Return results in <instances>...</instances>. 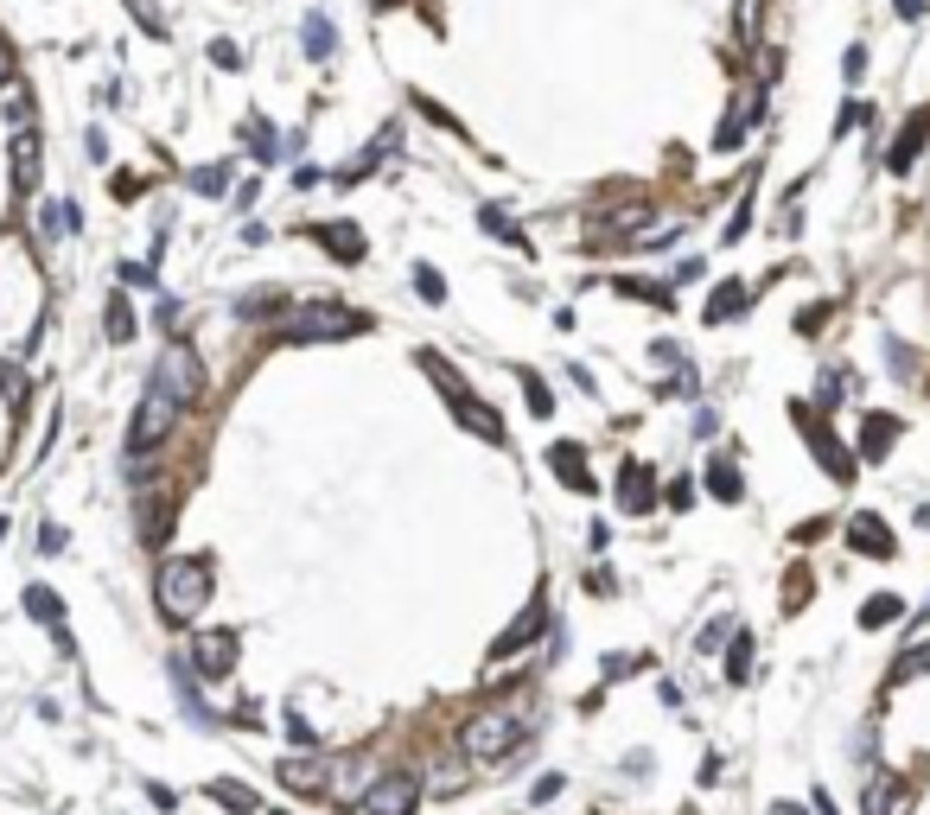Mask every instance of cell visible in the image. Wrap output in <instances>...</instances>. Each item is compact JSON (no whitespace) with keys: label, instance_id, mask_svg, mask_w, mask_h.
Instances as JSON below:
<instances>
[{"label":"cell","instance_id":"1","mask_svg":"<svg viewBox=\"0 0 930 815\" xmlns=\"http://www.w3.org/2000/svg\"><path fill=\"white\" fill-rule=\"evenodd\" d=\"M153 599H160L166 624H192L211 605V554H172V561H160Z\"/></svg>","mask_w":930,"mask_h":815},{"label":"cell","instance_id":"2","mask_svg":"<svg viewBox=\"0 0 930 815\" xmlns=\"http://www.w3.org/2000/svg\"><path fill=\"white\" fill-rule=\"evenodd\" d=\"M523 733H529V714L523 707H478L472 720L459 726V758L465 765H491V758H504V752H516L523 745Z\"/></svg>","mask_w":930,"mask_h":815},{"label":"cell","instance_id":"3","mask_svg":"<svg viewBox=\"0 0 930 815\" xmlns=\"http://www.w3.org/2000/svg\"><path fill=\"white\" fill-rule=\"evenodd\" d=\"M357 332H370V319H364V312H351V306H338V300L300 306V312H287V319L274 325V338H281V344H325V338H357Z\"/></svg>","mask_w":930,"mask_h":815},{"label":"cell","instance_id":"4","mask_svg":"<svg viewBox=\"0 0 930 815\" xmlns=\"http://www.w3.org/2000/svg\"><path fill=\"white\" fill-rule=\"evenodd\" d=\"M153 395H166L172 408H198L204 395V363L192 344H166L160 363H153Z\"/></svg>","mask_w":930,"mask_h":815},{"label":"cell","instance_id":"5","mask_svg":"<svg viewBox=\"0 0 930 815\" xmlns=\"http://www.w3.org/2000/svg\"><path fill=\"white\" fill-rule=\"evenodd\" d=\"M364 809H370V815H415V809H421V777L408 771V765L383 771V777H376V784H370Z\"/></svg>","mask_w":930,"mask_h":815},{"label":"cell","instance_id":"6","mask_svg":"<svg viewBox=\"0 0 930 815\" xmlns=\"http://www.w3.org/2000/svg\"><path fill=\"white\" fill-rule=\"evenodd\" d=\"M376 777H383V771H376V752H370V745H364V752L338 758V765L325 771V790H332V803H364Z\"/></svg>","mask_w":930,"mask_h":815},{"label":"cell","instance_id":"7","mask_svg":"<svg viewBox=\"0 0 930 815\" xmlns=\"http://www.w3.org/2000/svg\"><path fill=\"white\" fill-rule=\"evenodd\" d=\"M172 421H179V408H172L166 395H153V389H147V402L134 408V421H128V453H134V459L153 453V446H160L166 433H172Z\"/></svg>","mask_w":930,"mask_h":815},{"label":"cell","instance_id":"8","mask_svg":"<svg viewBox=\"0 0 930 815\" xmlns=\"http://www.w3.org/2000/svg\"><path fill=\"white\" fill-rule=\"evenodd\" d=\"M797 427H803V440L816 446V465H822V472H829L835 484H848V478H854V453H848V446H841L835 433L816 421V414H809V402H797Z\"/></svg>","mask_w":930,"mask_h":815},{"label":"cell","instance_id":"9","mask_svg":"<svg viewBox=\"0 0 930 815\" xmlns=\"http://www.w3.org/2000/svg\"><path fill=\"white\" fill-rule=\"evenodd\" d=\"M236 631H198V644H192V663H198V675L204 682H223V675L236 669Z\"/></svg>","mask_w":930,"mask_h":815},{"label":"cell","instance_id":"10","mask_svg":"<svg viewBox=\"0 0 930 815\" xmlns=\"http://www.w3.org/2000/svg\"><path fill=\"white\" fill-rule=\"evenodd\" d=\"M421 370H427V383H434V389L446 395V408H453V414H459V421H465V414H472V408H478V395H472V389H465V376H459V370H453V363H446L440 351H421Z\"/></svg>","mask_w":930,"mask_h":815},{"label":"cell","instance_id":"11","mask_svg":"<svg viewBox=\"0 0 930 815\" xmlns=\"http://www.w3.org/2000/svg\"><path fill=\"white\" fill-rule=\"evenodd\" d=\"M848 548H854V554H867V561H892V554H899V535H892L873 510H854V523H848Z\"/></svg>","mask_w":930,"mask_h":815},{"label":"cell","instance_id":"12","mask_svg":"<svg viewBox=\"0 0 930 815\" xmlns=\"http://www.w3.org/2000/svg\"><path fill=\"white\" fill-rule=\"evenodd\" d=\"M542 631H548V599H536V605H529V612H523V618H516V624H510V631H504V637H497V644H491V663H510V656H516V650H529V644H542Z\"/></svg>","mask_w":930,"mask_h":815},{"label":"cell","instance_id":"13","mask_svg":"<svg viewBox=\"0 0 930 815\" xmlns=\"http://www.w3.org/2000/svg\"><path fill=\"white\" fill-rule=\"evenodd\" d=\"M618 504H625L631 516H650V510H657V472L625 459V472H618Z\"/></svg>","mask_w":930,"mask_h":815},{"label":"cell","instance_id":"14","mask_svg":"<svg viewBox=\"0 0 930 815\" xmlns=\"http://www.w3.org/2000/svg\"><path fill=\"white\" fill-rule=\"evenodd\" d=\"M924 141H930V102L899 128V141L886 147V166H892V172H911V166H918V153H924Z\"/></svg>","mask_w":930,"mask_h":815},{"label":"cell","instance_id":"15","mask_svg":"<svg viewBox=\"0 0 930 815\" xmlns=\"http://www.w3.org/2000/svg\"><path fill=\"white\" fill-rule=\"evenodd\" d=\"M313 242L319 249H332V262H364V230L357 223H313Z\"/></svg>","mask_w":930,"mask_h":815},{"label":"cell","instance_id":"16","mask_svg":"<svg viewBox=\"0 0 930 815\" xmlns=\"http://www.w3.org/2000/svg\"><path fill=\"white\" fill-rule=\"evenodd\" d=\"M548 465H555V478L567 484V491H580V497L593 491V472H587V453H580L574 440H555V446H548Z\"/></svg>","mask_w":930,"mask_h":815},{"label":"cell","instance_id":"17","mask_svg":"<svg viewBox=\"0 0 930 815\" xmlns=\"http://www.w3.org/2000/svg\"><path fill=\"white\" fill-rule=\"evenodd\" d=\"M7 153H13V192L26 198L32 185H39V134H32V128H20V134H13V147H7Z\"/></svg>","mask_w":930,"mask_h":815},{"label":"cell","instance_id":"18","mask_svg":"<svg viewBox=\"0 0 930 815\" xmlns=\"http://www.w3.org/2000/svg\"><path fill=\"white\" fill-rule=\"evenodd\" d=\"M612 293H618V300H644V306H657V312H676V287H663V281H637V274H618Z\"/></svg>","mask_w":930,"mask_h":815},{"label":"cell","instance_id":"19","mask_svg":"<svg viewBox=\"0 0 930 815\" xmlns=\"http://www.w3.org/2000/svg\"><path fill=\"white\" fill-rule=\"evenodd\" d=\"M204 796H211L217 809H230V815H255V809H262V796H255L249 784H236V777H211Z\"/></svg>","mask_w":930,"mask_h":815},{"label":"cell","instance_id":"20","mask_svg":"<svg viewBox=\"0 0 930 815\" xmlns=\"http://www.w3.org/2000/svg\"><path fill=\"white\" fill-rule=\"evenodd\" d=\"M759 115H765V96H746V109H739V115H727V121L714 128V153H733L739 141H746V128H752Z\"/></svg>","mask_w":930,"mask_h":815},{"label":"cell","instance_id":"21","mask_svg":"<svg viewBox=\"0 0 930 815\" xmlns=\"http://www.w3.org/2000/svg\"><path fill=\"white\" fill-rule=\"evenodd\" d=\"M892 440H899V421H892V414H873L867 433H860V459H867V465H880V459L892 453Z\"/></svg>","mask_w":930,"mask_h":815},{"label":"cell","instance_id":"22","mask_svg":"<svg viewBox=\"0 0 930 815\" xmlns=\"http://www.w3.org/2000/svg\"><path fill=\"white\" fill-rule=\"evenodd\" d=\"M739 312H746V287H739V281H720V287L708 293V312H701V319H708V325H727V319H739Z\"/></svg>","mask_w":930,"mask_h":815},{"label":"cell","instance_id":"23","mask_svg":"<svg viewBox=\"0 0 930 815\" xmlns=\"http://www.w3.org/2000/svg\"><path fill=\"white\" fill-rule=\"evenodd\" d=\"M899 618H905L899 593H873L867 605H860V631H886V624H899Z\"/></svg>","mask_w":930,"mask_h":815},{"label":"cell","instance_id":"24","mask_svg":"<svg viewBox=\"0 0 930 815\" xmlns=\"http://www.w3.org/2000/svg\"><path fill=\"white\" fill-rule=\"evenodd\" d=\"M300 32H306V58H332V51H338V26L325 20V13H306Z\"/></svg>","mask_w":930,"mask_h":815},{"label":"cell","instance_id":"25","mask_svg":"<svg viewBox=\"0 0 930 815\" xmlns=\"http://www.w3.org/2000/svg\"><path fill=\"white\" fill-rule=\"evenodd\" d=\"M26 612L39 624H51V631H64V599L51 593V586H26Z\"/></svg>","mask_w":930,"mask_h":815},{"label":"cell","instance_id":"26","mask_svg":"<svg viewBox=\"0 0 930 815\" xmlns=\"http://www.w3.org/2000/svg\"><path fill=\"white\" fill-rule=\"evenodd\" d=\"M708 491L720 497V504H739V497H746V484H739L733 459H708Z\"/></svg>","mask_w":930,"mask_h":815},{"label":"cell","instance_id":"27","mask_svg":"<svg viewBox=\"0 0 930 815\" xmlns=\"http://www.w3.org/2000/svg\"><path fill=\"white\" fill-rule=\"evenodd\" d=\"M281 784H287V790H325V765H313V758H287V765H281Z\"/></svg>","mask_w":930,"mask_h":815},{"label":"cell","instance_id":"28","mask_svg":"<svg viewBox=\"0 0 930 815\" xmlns=\"http://www.w3.org/2000/svg\"><path fill=\"white\" fill-rule=\"evenodd\" d=\"M465 777H472V765H465V758H446L427 790H434V796H459V790H465Z\"/></svg>","mask_w":930,"mask_h":815},{"label":"cell","instance_id":"29","mask_svg":"<svg viewBox=\"0 0 930 815\" xmlns=\"http://www.w3.org/2000/svg\"><path fill=\"white\" fill-rule=\"evenodd\" d=\"M911 675H930V644H918V650H905V656H899V669L886 675V688H899V682H911Z\"/></svg>","mask_w":930,"mask_h":815},{"label":"cell","instance_id":"30","mask_svg":"<svg viewBox=\"0 0 930 815\" xmlns=\"http://www.w3.org/2000/svg\"><path fill=\"white\" fill-rule=\"evenodd\" d=\"M752 675V637L733 631V650H727V682H746Z\"/></svg>","mask_w":930,"mask_h":815},{"label":"cell","instance_id":"31","mask_svg":"<svg viewBox=\"0 0 930 815\" xmlns=\"http://www.w3.org/2000/svg\"><path fill=\"white\" fill-rule=\"evenodd\" d=\"M109 338H115V344H128V338H134V306L122 300V293L109 300Z\"/></svg>","mask_w":930,"mask_h":815},{"label":"cell","instance_id":"32","mask_svg":"<svg viewBox=\"0 0 930 815\" xmlns=\"http://www.w3.org/2000/svg\"><path fill=\"white\" fill-rule=\"evenodd\" d=\"M478 223H485L491 236H504V242H523V230H516V223H510L504 211H497V204H478Z\"/></svg>","mask_w":930,"mask_h":815},{"label":"cell","instance_id":"33","mask_svg":"<svg viewBox=\"0 0 930 815\" xmlns=\"http://www.w3.org/2000/svg\"><path fill=\"white\" fill-rule=\"evenodd\" d=\"M523 395H529V414H555V402H548V383L536 370H523Z\"/></svg>","mask_w":930,"mask_h":815},{"label":"cell","instance_id":"34","mask_svg":"<svg viewBox=\"0 0 930 815\" xmlns=\"http://www.w3.org/2000/svg\"><path fill=\"white\" fill-rule=\"evenodd\" d=\"M0 389H7V408H26V376L13 370L7 357H0Z\"/></svg>","mask_w":930,"mask_h":815},{"label":"cell","instance_id":"35","mask_svg":"<svg viewBox=\"0 0 930 815\" xmlns=\"http://www.w3.org/2000/svg\"><path fill=\"white\" fill-rule=\"evenodd\" d=\"M415 287H421V300H427V306H446V281H440V274L427 268V262L415 268Z\"/></svg>","mask_w":930,"mask_h":815},{"label":"cell","instance_id":"36","mask_svg":"<svg viewBox=\"0 0 930 815\" xmlns=\"http://www.w3.org/2000/svg\"><path fill=\"white\" fill-rule=\"evenodd\" d=\"M223 185H230V166H204V172H192V192H204V198H217Z\"/></svg>","mask_w":930,"mask_h":815},{"label":"cell","instance_id":"37","mask_svg":"<svg viewBox=\"0 0 930 815\" xmlns=\"http://www.w3.org/2000/svg\"><path fill=\"white\" fill-rule=\"evenodd\" d=\"M637 669H644V656H625V650L606 656V682H625V675H637Z\"/></svg>","mask_w":930,"mask_h":815},{"label":"cell","instance_id":"38","mask_svg":"<svg viewBox=\"0 0 930 815\" xmlns=\"http://www.w3.org/2000/svg\"><path fill=\"white\" fill-rule=\"evenodd\" d=\"M211 64H217V71H243V51H236L230 39H211Z\"/></svg>","mask_w":930,"mask_h":815},{"label":"cell","instance_id":"39","mask_svg":"<svg viewBox=\"0 0 930 815\" xmlns=\"http://www.w3.org/2000/svg\"><path fill=\"white\" fill-rule=\"evenodd\" d=\"M7 121H13V128H26V121H32V96H26V90L7 96Z\"/></svg>","mask_w":930,"mask_h":815},{"label":"cell","instance_id":"40","mask_svg":"<svg viewBox=\"0 0 930 815\" xmlns=\"http://www.w3.org/2000/svg\"><path fill=\"white\" fill-rule=\"evenodd\" d=\"M663 497H669V510H688V504H695V484H688V478H669Z\"/></svg>","mask_w":930,"mask_h":815},{"label":"cell","instance_id":"41","mask_svg":"<svg viewBox=\"0 0 930 815\" xmlns=\"http://www.w3.org/2000/svg\"><path fill=\"white\" fill-rule=\"evenodd\" d=\"M274 306H281L274 293H249V300H243V312H249V319H262V312H274Z\"/></svg>","mask_w":930,"mask_h":815},{"label":"cell","instance_id":"42","mask_svg":"<svg viewBox=\"0 0 930 815\" xmlns=\"http://www.w3.org/2000/svg\"><path fill=\"white\" fill-rule=\"evenodd\" d=\"M147 796H153V809H179V796H172L166 784H147Z\"/></svg>","mask_w":930,"mask_h":815},{"label":"cell","instance_id":"43","mask_svg":"<svg viewBox=\"0 0 930 815\" xmlns=\"http://www.w3.org/2000/svg\"><path fill=\"white\" fill-rule=\"evenodd\" d=\"M122 281H128V287H147V281H153V268H141V262H128V268H122Z\"/></svg>","mask_w":930,"mask_h":815},{"label":"cell","instance_id":"44","mask_svg":"<svg viewBox=\"0 0 930 815\" xmlns=\"http://www.w3.org/2000/svg\"><path fill=\"white\" fill-rule=\"evenodd\" d=\"M899 7V20H924V0H892Z\"/></svg>","mask_w":930,"mask_h":815},{"label":"cell","instance_id":"45","mask_svg":"<svg viewBox=\"0 0 930 815\" xmlns=\"http://www.w3.org/2000/svg\"><path fill=\"white\" fill-rule=\"evenodd\" d=\"M0 90H13V51L0 45Z\"/></svg>","mask_w":930,"mask_h":815},{"label":"cell","instance_id":"46","mask_svg":"<svg viewBox=\"0 0 930 815\" xmlns=\"http://www.w3.org/2000/svg\"><path fill=\"white\" fill-rule=\"evenodd\" d=\"M771 815H803V809H797V803H778V809H771Z\"/></svg>","mask_w":930,"mask_h":815},{"label":"cell","instance_id":"47","mask_svg":"<svg viewBox=\"0 0 930 815\" xmlns=\"http://www.w3.org/2000/svg\"><path fill=\"white\" fill-rule=\"evenodd\" d=\"M0 542H7V523H0Z\"/></svg>","mask_w":930,"mask_h":815},{"label":"cell","instance_id":"48","mask_svg":"<svg viewBox=\"0 0 930 815\" xmlns=\"http://www.w3.org/2000/svg\"><path fill=\"white\" fill-rule=\"evenodd\" d=\"M274 815H281V809H274Z\"/></svg>","mask_w":930,"mask_h":815}]
</instances>
